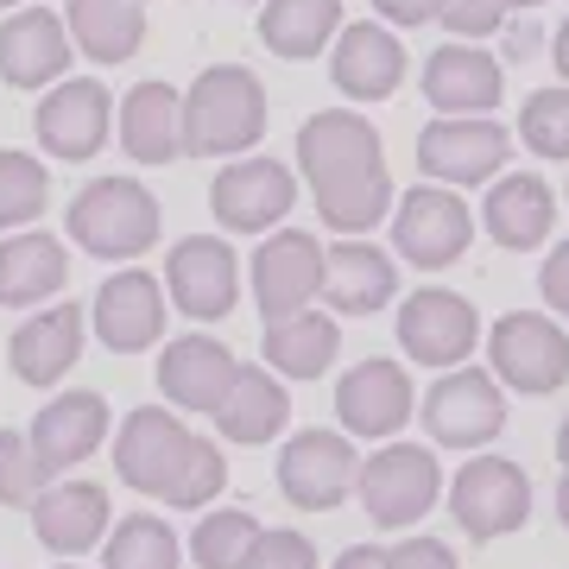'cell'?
I'll use <instances>...</instances> for the list:
<instances>
[{
    "label": "cell",
    "mask_w": 569,
    "mask_h": 569,
    "mask_svg": "<svg viewBox=\"0 0 569 569\" xmlns=\"http://www.w3.org/2000/svg\"><path fill=\"white\" fill-rule=\"evenodd\" d=\"M298 171L317 190L323 228H336V234H367L399 203L387 178V146L355 108H323L298 127Z\"/></svg>",
    "instance_id": "obj_1"
},
{
    "label": "cell",
    "mask_w": 569,
    "mask_h": 569,
    "mask_svg": "<svg viewBox=\"0 0 569 569\" xmlns=\"http://www.w3.org/2000/svg\"><path fill=\"white\" fill-rule=\"evenodd\" d=\"M114 475L127 488H140L183 512H203L228 488L222 449L209 437H197L183 418H171L164 406H140L121 418V430H114Z\"/></svg>",
    "instance_id": "obj_2"
},
{
    "label": "cell",
    "mask_w": 569,
    "mask_h": 569,
    "mask_svg": "<svg viewBox=\"0 0 569 569\" xmlns=\"http://www.w3.org/2000/svg\"><path fill=\"white\" fill-rule=\"evenodd\" d=\"M266 133V82L247 63H209L183 89V152L190 159H247Z\"/></svg>",
    "instance_id": "obj_3"
},
{
    "label": "cell",
    "mask_w": 569,
    "mask_h": 569,
    "mask_svg": "<svg viewBox=\"0 0 569 569\" xmlns=\"http://www.w3.org/2000/svg\"><path fill=\"white\" fill-rule=\"evenodd\" d=\"M63 228H70V241H77L82 253H96V260H140V253L159 247L164 216H159V197H152L146 183L96 178V183L77 190Z\"/></svg>",
    "instance_id": "obj_4"
},
{
    "label": "cell",
    "mask_w": 569,
    "mask_h": 569,
    "mask_svg": "<svg viewBox=\"0 0 569 569\" xmlns=\"http://www.w3.org/2000/svg\"><path fill=\"white\" fill-rule=\"evenodd\" d=\"M355 493L380 531H406L443 500V468L418 443H380L355 475Z\"/></svg>",
    "instance_id": "obj_5"
},
{
    "label": "cell",
    "mask_w": 569,
    "mask_h": 569,
    "mask_svg": "<svg viewBox=\"0 0 569 569\" xmlns=\"http://www.w3.org/2000/svg\"><path fill=\"white\" fill-rule=\"evenodd\" d=\"M512 159V133L493 114H437L418 127V171L430 183H488Z\"/></svg>",
    "instance_id": "obj_6"
},
{
    "label": "cell",
    "mask_w": 569,
    "mask_h": 569,
    "mask_svg": "<svg viewBox=\"0 0 569 569\" xmlns=\"http://www.w3.org/2000/svg\"><path fill=\"white\" fill-rule=\"evenodd\" d=\"M468 234H475V216H468V203L449 183H411L406 197L392 203V247L418 272L456 266L468 253Z\"/></svg>",
    "instance_id": "obj_7"
},
{
    "label": "cell",
    "mask_w": 569,
    "mask_h": 569,
    "mask_svg": "<svg viewBox=\"0 0 569 569\" xmlns=\"http://www.w3.org/2000/svg\"><path fill=\"white\" fill-rule=\"evenodd\" d=\"M425 430L443 449H488L507 430V399L500 380L481 367H449L443 380L425 392Z\"/></svg>",
    "instance_id": "obj_8"
},
{
    "label": "cell",
    "mask_w": 569,
    "mask_h": 569,
    "mask_svg": "<svg viewBox=\"0 0 569 569\" xmlns=\"http://www.w3.org/2000/svg\"><path fill=\"white\" fill-rule=\"evenodd\" d=\"M291 203H298V178L279 159H266V152L228 159L216 171V183H209L216 228H228V234H266L272 222L291 216Z\"/></svg>",
    "instance_id": "obj_9"
},
{
    "label": "cell",
    "mask_w": 569,
    "mask_h": 569,
    "mask_svg": "<svg viewBox=\"0 0 569 569\" xmlns=\"http://www.w3.org/2000/svg\"><path fill=\"white\" fill-rule=\"evenodd\" d=\"M108 127H114V96H108V82H96V77L51 82V89L39 96V114H32L39 146L63 164L96 159V152L108 146Z\"/></svg>",
    "instance_id": "obj_10"
},
{
    "label": "cell",
    "mask_w": 569,
    "mask_h": 569,
    "mask_svg": "<svg viewBox=\"0 0 569 569\" xmlns=\"http://www.w3.org/2000/svg\"><path fill=\"white\" fill-rule=\"evenodd\" d=\"M488 355H493V380L531 392V399L557 392L569 380V336L538 310H507L488 336Z\"/></svg>",
    "instance_id": "obj_11"
},
{
    "label": "cell",
    "mask_w": 569,
    "mask_h": 569,
    "mask_svg": "<svg viewBox=\"0 0 569 569\" xmlns=\"http://www.w3.org/2000/svg\"><path fill=\"white\" fill-rule=\"evenodd\" d=\"M449 512H456V526L468 538H507V531H519L531 512L526 468L507 462V456H475V462H462V475L449 481Z\"/></svg>",
    "instance_id": "obj_12"
},
{
    "label": "cell",
    "mask_w": 569,
    "mask_h": 569,
    "mask_svg": "<svg viewBox=\"0 0 569 569\" xmlns=\"http://www.w3.org/2000/svg\"><path fill=\"white\" fill-rule=\"evenodd\" d=\"M164 298L197 317V323H222L234 298H241V253L222 241V234H190V241L171 247L164 260Z\"/></svg>",
    "instance_id": "obj_13"
},
{
    "label": "cell",
    "mask_w": 569,
    "mask_h": 569,
    "mask_svg": "<svg viewBox=\"0 0 569 569\" xmlns=\"http://www.w3.org/2000/svg\"><path fill=\"white\" fill-rule=\"evenodd\" d=\"M355 475H361V456L342 430H298L279 449V488L305 512H336L355 493Z\"/></svg>",
    "instance_id": "obj_14"
},
{
    "label": "cell",
    "mask_w": 569,
    "mask_h": 569,
    "mask_svg": "<svg viewBox=\"0 0 569 569\" xmlns=\"http://www.w3.org/2000/svg\"><path fill=\"white\" fill-rule=\"evenodd\" d=\"M481 342V317L462 291H443V284H425L399 305V348H406L418 367H462Z\"/></svg>",
    "instance_id": "obj_15"
},
{
    "label": "cell",
    "mask_w": 569,
    "mask_h": 569,
    "mask_svg": "<svg viewBox=\"0 0 569 569\" xmlns=\"http://www.w3.org/2000/svg\"><path fill=\"white\" fill-rule=\"evenodd\" d=\"M247 272H253L260 317L279 323V317L310 310V298L323 291V247H317V234H305V228H279V234H266V241L253 247Z\"/></svg>",
    "instance_id": "obj_16"
},
{
    "label": "cell",
    "mask_w": 569,
    "mask_h": 569,
    "mask_svg": "<svg viewBox=\"0 0 569 569\" xmlns=\"http://www.w3.org/2000/svg\"><path fill=\"white\" fill-rule=\"evenodd\" d=\"M411 406H418L411 373L399 361H380V355L355 361L336 387V418H342L348 437H399Z\"/></svg>",
    "instance_id": "obj_17"
},
{
    "label": "cell",
    "mask_w": 569,
    "mask_h": 569,
    "mask_svg": "<svg viewBox=\"0 0 569 569\" xmlns=\"http://www.w3.org/2000/svg\"><path fill=\"white\" fill-rule=\"evenodd\" d=\"M70 26L51 7H20L0 20V82L13 89H51L70 77Z\"/></svg>",
    "instance_id": "obj_18"
},
{
    "label": "cell",
    "mask_w": 569,
    "mask_h": 569,
    "mask_svg": "<svg viewBox=\"0 0 569 569\" xmlns=\"http://www.w3.org/2000/svg\"><path fill=\"white\" fill-rule=\"evenodd\" d=\"M234 380H241V361H234V348L216 342V336H178V342H164V355H159V387L178 411L216 418V411L228 406Z\"/></svg>",
    "instance_id": "obj_19"
},
{
    "label": "cell",
    "mask_w": 569,
    "mask_h": 569,
    "mask_svg": "<svg viewBox=\"0 0 569 569\" xmlns=\"http://www.w3.org/2000/svg\"><path fill=\"white\" fill-rule=\"evenodd\" d=\"M89 323L102 336V348L114 355H140L164 336V279L140 272V266H127L114 279L96 291V305H89Z\"/></svg>",
    "instance_id": "obj_20"
},
{
    "label": "cell",
    "mask_w": 569,
    "mask_h": 569,
    "mask_svg": "<svg viewBox=\"0 0 569 569\" xmlns=\"http://www.w3.org/2000/svg\"><path fill=\"white\" fill-rule=\"evenodd\" d=\"M425 96L437 114H493L507 96V70L481 44L449 39L425 58Z\"/></svg>",
    "instance_id": "obj_21"
},
{
    "label": "cell",
    "mask_w": 569,
    "mask_h": 569,
    "mask_svg": "<svg viewBox=\"0 0 569 569\" xmlns=\"http://www.w3.org/2000/svg\"><path fill=\"white\" fill-rule=\"evenodd\" d=\"M329 77L348 102H387L392 89L406 82V44L387 32V20H361L336 32L329 51Z\"/></svg>",
    "instance_id": "obj_22"
},
{
    "label": "cell",
    "mask_w": 569,
    "mask_h": 569,
    "mask_svg": "<svg viewBox=\"0 0 569 569\" xmlns=\"http://www.w3.org/2000/svg\"><path fill=\"white\" fill-rule=\"evenodd\" d=\"M32 437V456L44 462V475L58 481L63 468L89 462L108 437V399L102 392H63V399H44V411L26 425Z\"/></svg>",
    "instance_id": "obj_23"
},
{
    "label": "cell",
    "mask_w": 569,
    "mask_h": 569,
    "mask_svg": "<svg viewBox=\"0 0 569 569\" xmlns=\"http://www.w3.org/2000/svg\"><path fill=\"white\" fill-rule=\"evenodd\" d=\"M82 323H89V317H82L70 298L32 310V317L13 329V348H7L13 373H20L26 387H58L63 373L77 367V355H82Z\"/></svg>",
    "instance_id": "obj_24"
},
{
    "label": "cell",
    "mask_w": 569,
    "mask_h": 569,
    "mask_svg": "<svg viewBox=\"0 0 569 569\" xmlns=\"http://www.w3.org/2000/svg\"><path fill=\"white\" fill-rule=\"evenodd\" d=\"M323 298L342 317H373L399 298V266L373 241H336L323 247Z\"/></svg>",
    "instance_id": "obj_25"
},
{
    "label": "cell",
    "mask_w": 569,
    "mask_h": 569,
    "mask_svg": "<svg viewBox=\"0 0 569 569\" xmlns=\"http://www.w3.org/2000/svg\"><path fill=\"white\" fill-rule=\"evenodd\" d=\"M114 121H121V152L133 164L183 159V96L171 82H133Z\"/></svg>",
    "instance_id": "obj_26"
},
{
    "label": "cell",
    "mask_w": 569,
    "mask_h": 569,
    "mask_svg": "<svg viewBox=\"0 0 569 569\" xmlns=\"http://www.w3.org/2000/svg\"><path fill=\"white\" fill-rule=\"evenodd\" d=\"M32 531H39V545L58 550V557L96 550L108 538V488H96V481H51V488L32 500Z\"/></svg>",
    "instance_id": "obj_27"
},
{
    "label": "cell",
    "mask_w": 569,
    "mask_h": 569,
    "mask_svg": "<svg viewBox=\"0 0 569 569\" xmlns=\"http://www.w3.org/2000/svg\"><path fill=\"white\" fill-rule=\"evenodd\" d=\"M63 284H70V253L58 234L26 228V234L0 241V305L7 310H32L44 298H58Z\"/></svg>",
    "instance_id": "obj_28"
},
{
    "label": "cell",
    "mask_w": 569,
    "mask_h": 569,
    "mask_svg": "<svg viewBox=\"0 0 569 569\" xmlns=\"http://www.w3.org/2000/svg\"><path fill=\"white\" fill-rule=\"evenodd\" d=\"M481 222L500 247L526 253V247H545V234L557 228V197H550V183L538 171H507L500 183H488Z\"/></svg>",
    "instance_id": "obj_29"
},
{
    "label": "cell",
    "mask_w": 569,
    "mask_h": 569,
    "mask_svg": "<svg viewBox=\"0 0 569 569\" xmlns=\"http://www.w3.org/2000/svg\"><path fill=\"white\" fill-rule=\"evenodd\" d=\"M70 44L89 63H127L146 44V7L140 0H70L63 7Z\"/></svg>",
    "instance_id": "obj_30"
},
{
    "label": "cell",
    "mask_w": 569,
    "mask_h": 569,
    "mask_svg": "<svg viewBox=\"0 0 569 569\" xmlns=\"http://www.w3.org/2000/svg\"><path fill=\"white\" fill-rule=\"evenodd\" d=\"M291 425V387H284L272 367H247L241 361V380L228 392V406L216 411V430L234 437V443H266V437H279Z\"/></svg>",
    "instance_id": "obj_31"
},
{
    "label": "cell",
    "mask_w": 569,
    "mask_h": 569,
    "mask_svg": "<svg viewBox=\"0 0 569 569\" xmlns=\"http://www.w3.org/2000/svg\"><path fill=\"white\" fill-rule=\"evenodd\" d=\"M336 32H342V0H266L260 7V44L284 63L329 51Z\"/></svg>",
    "instance_id": "obj_32"
},
{
    "label": "cell",
    "mask_w": 569,
    "mask_h": 569,
    "mask_svg": "<svg viewBox=\"0 0 569 569\" xmlns=\"http://www.w3.org/2000/svg\"><path fill=\"white\" fill-rule=\"evenodd\" d=\"M260 348H266V367H272L279 380H317V373H329V361H336V348H342V329H336V317L298 310V317H279V323H266Z\"/></svg>",
    "instance_id": "obj_33"
},
{
    "label": "cell",
    "mask_w": 569,
    "mask_h": 569,
    "mask_svg": "<svg viewBox=\"0 0 569 569\" xmlns=\"http://www.w3.org/2000/svg\"><path fill=\"white\" fill-rule=\"evenodd\" d=\"M183 545L159 512H127L102 538V569H178Z\"/></svg>",
    "instance_id": "obj_34"
},
{
    "label": "cell",
    "mask_w": 569,
    "mask_h": 569,
    "mask_svg": "<svg viewBox=\"0 0 569 569\" xmlns=\"http://www.w3.org/2000/svg\"><path fill=\"white\" fill-rule=\"evenodd\" d=\"M51 203V171L32 152H0V228H32Z\"/></svg>",
    "instance_id": "obj_35"
},
{
    "label": "cell",
    "mask_w": 569,
    "mask_h": 569,
    "mask_svg": "<svg viewBox=\"0 0 569 569\" xmlns=\"http://www.w3.org/2000/svg\"><path fill=\"white\" fill-rule=\"evenodd\" d=\"M253 545H260V526H253V512H241V507L203 512L197 531H190V557H197V569H241Z\"/></svg>",
    "instance_id": "obj_36"
},
{
    "label": "cell",
    "mask_w": 569,
    "mask_h": 569,
    "mask_svg": "<svg viewBox=\"0 0 569 569\" xmlns=\"http://www.w3.org/2000/svg\"><path fill=\"white\" fill-rule=\"evenodd\" d=\"M519 140L538 159H569V89H531L519 108Z\"/></svg>",
    "instance_id": "obj_37"
},
{
    "label": "cell",
    "mask_w": 569,
    "mask_h": 569,
    "mask_svg": "<svg viewBox=\"0 0 569 569\" xmlns=\"http://www.w3.org/2000/svg\"><path fill=\"white\" fill-rule=\"evenodd\" d=\"M44 488H51V475L32 456V437L26 430H0V507H32Z\"/></svg>",
    "instance_id": "obj_38"
},
{
    "label": "cell",
    "mask_w": 569,
    "mask_h": 569,
    "mask_svg": "<svg viewBox=\"0 0 569 569\" xmlns=\"http://www.w3.org/2000/svg\"><path fill=\"white\" fill-rule=\"evenodd\" d=\"M507 13H512L507 0H443V13H437V20H443V32H456L462 44H481L488 32L507 26Z\"/></svg>",
    "instance_id": "obj_39"
},
{
    "label": "cell",
    "mask_w": 569,
    "mask_h": 569,
    "mask_svg": "<svg viewBox=\"0 0 569 569\" xmlns=\"http://www.w3.org/2000/svg\"><path fill=\"white\" fill-rule=\"evenodd\" d=\"M241 569H317V545L298 531H260V545L247 550Z\"/></svg>",
    "instance_id": "obj_40"
},
{
    "label": "cell",
    "mask_w": 569,
    "mask_h": 569,
    "mask_svg": "<svg viewBox=\"0 0 569 569\" xmlns=\"http://www.w3.org/2000/svg\"><path fill=\"white\" fill-rule=\"evenodd\" d=\"M387 569H456V550L443 538H406L387 550Z\"/></svg>",
    "instance_id": "obj_41"
},
{
    "label": "cell",
    "mask_w": 569,
    "mask_h": 569,
    "mask_svg": "<svg viewBox=\"0 0 569 569\" xmlns=\"http://www.w3.org/2000/svg\"><path fill=\"white\" fill-rule=\"evenodd\" d=\"M538 291H545V305L557 317H569V241H557L545 253V272H538Z\"/></svg>",
    "instance_id": "obj_42"
},
{
    "label": "cell",
    "mask_w": 569,
    "mask_h": 569,
    "mask_svg": "<svg viewBox=\"0 0 569 569\" xmlns=\"http://www.w3.org/2000/svg\"><path fill=\"white\" fill-rule=\"evenodd\" d=\"M373 13L387 26H430L443 13V0H373Z\"/></svg>",
    "instance_id": "obj_43"
},
{
    "label": "cell",
    "mask_w": 569,
    "mask_h": 569,
    "mask_svg": "<svg viewBox=\"0 0 569 569\" xmlns=\"http://www.w3.org/2000/svg\"><path fill=\"white\" fill-rule=\"evenodd\" d=\"M336 569H387V550L380 545H355V550L336 557Z\"/></svg>",
    "instance_id": "obj_44"
},
{
    "label": "cell",
    "mask_w": 569,
    "mask_h": 569,
    "mask_svg": "<svg viewBox=\"0 0 569 569\" xmlns=\"http://www.w3.org/2000/svg\"><path fill=\"white\" fill-rule=\"evenodd\" d=\"M531 51H538V26H526V20H519V26L507 32V58H512V63H526Z\"/></svg>",
    "instance_id": "obj_45"
},
{
    "label": "cell",
    "mask_w": 569,
    "mask_h": 569,
    "mask_svg": "<svg viewBox=\"0 0 569 569\" xmlns=\"http://www.w3.org/2000/svg\"><path fill=\"white\" fill-rule=\"evenodd\" d=\"M550 58H557V70H563V82H569V20L557 26V44H550Z\"/></svg>",
    "instance_id": "obj_46"
},
{
    "label": "cell",
    "mask_w": 569,
    "mask_h": 569,
    "mask_svg": "<svg viewBox=\"0 0 569 569\" xmlns=\"http://www.w3.org/2000/svg\"><path fill=\"white\" fill-rule=\"evenodd\" d=\"M557 462L569 468V418H563V425H557Z\"/></svg>",
    "instance_id": "obj_47"
},
{
    "label": "cell",
    "mask_w": 569,
    "mask_h": 569,
    "mask_svg": "<svg viewBox=\"0 0 569 569\" xmlns=\"http://www.w3.org/2000/svg\"><path fill=\"white\" fill-rule=\"evenodd\" d=\"M557 519L569 526V468H563V488H557Z\"/></svg>",
    "instance_id": "obj_48"
},
{
    "label": "cell",
    "mask_w": 569,
    "mask_h": 569,
    "mask_svg": "<svg viewBox=\"0 0 569 569\" xmlns=\"http://www.w3.org/2000/svg\"><path fill=\"white\" fill-rule=\"evenodd\" d=\"M507 7H545V0H507Z\"/></svg>",
    "instance_id": "obj_49"
},
{
    "label": "cell",
    "mask_w": 569,
    "mask_h": 569,
    "mask_svg": "<svg viewBox=\"0 0 569 569\" xmlns=\"http://www.w3.org/2000/svg\"><path fill=\"white\" fill-rule=\"evenodd\" d=\"M7 7H26V0H0V13H7Z\"/></svg>",
    "instance_id": "obj_50"
}]
</instances>
